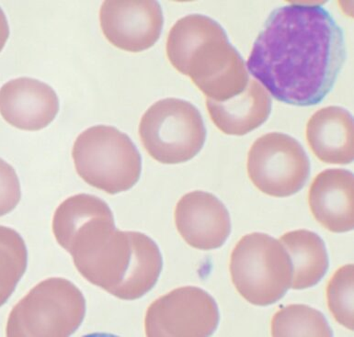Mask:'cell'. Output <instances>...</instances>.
I'll use <instances>...</instances> for the list:
<instances>
[{
	"mask_svg": "<svg viewBox=\"0 0 354 337\" xmlns=\"http://www.w3.org/2000/svg\"><path fill=\"white\" fill-rule=\"evenodd\" d=\"M142 144L158 162L174 165L196 157L205 146L202 114L187 100L164 99L145 113L139 124Z\"/></svg>",
	"mask_w": 354,
	"mask_h": 337,
	"instance_id": "obj_6",
	"label": "cell"
},
{
	"mask_svg": "<svg viewBox=\"0 0 354 337\" xmlns=\"http://www.w3.org/2000/svg\"><path fill=\"white\" fill-rule=\"evenodd\" d=\"M26 244L19 233L11 228L0 227V307L15 291L26 271Z\"/></svg>",
	"mask_w": 354,
	"mask_h": 337,
	"instance_id": "obj_19",
	"label": "cell"
},
{
	"mask_svg": "<svg viewBox=\"0 0 354 337\" xmlns=\"http://www.w3.org/2000/svg\"><path fill=\"white\" fill-rule=\"evenodd\" d=\"M247 169L259 191L269 196L286 198L304 188L310 175V162L305 149L294 137L270 133L252 144Z\"/></svg>",
	"mask_w": 354,
	"mask_h": 337,
	"instance_id": "obj_7",
	"label": "cell"
},
{
	"mask_svg": "<svg viewBox=\"0 0 354 337\" xmlns=\"http://www.w3.org/2000/svg\"><path fill=\"white\" fill-rule=\"evenodd\" d=\"M272 335L330 337L333 333L322 311L308 305H291L281 308L273 316Z\"/></svg>",
	"mask_w": 354,
	"mask_h": 337,
	"instance_id": "obj_18",
	"label": "cell"
},
{
	"mask_svg": "<svg viewBox=\"0 0 354 337\" xmlns=\"http://www.w3.org/2000/svg\"><path fill=\"white\" fill-rule=\"evenodd\" d=\"M281 243L287 247L292 260L291 288L305 289L316 286L330 264L322 238L311 231L297 230L281 236Z\"/></svg>",
	"mask_w": 354,
	"mask_h": 337,
	"instance_id": "obj_16",
	"label": "cell"
},
{
	"mask_svg": "<svg viewBox=\"0 0 354 337\" xmlns=\"http://www.w3.org/2000/svg\"><path fill=\"white\" fill-rule=\"evenodd\" d=\"M216 300L197 287H181L158 298L147 309L145 330L149 337H206L218 327Z\"/></svg>",
	"mask_w": 354,
	"mask_h": 337,
	"instance_id": "obj_8",
	"label": "cell"
},
{
	"mask_svg": "<svg viewBox=\"0 0 354 337\" xmlns=\"http://www.w3.org/2000/svg\"><path fill=\"white\" fill-rule=\"evenodd\" d=\"M230 274L236 291L247 302L273 305L291 288V258L280 241L266 233H250L231 253Z\"/></svg>",
	"mask_w": 354,
	"mask_h": 337,
	"instance_id": "obj_5",
	"label": "cell"
},
{
	"mask_svg": "<svg viewBox=\"0 0 354 337\" xmlns=\"http://www.w3.org/2000/svg\"><path fill=\"white\" fill-rule=\"evenodd\" d=\"M100 22L113 46L139 52L157 43L164 18L160 3L154 0H107L100 8Z\"/></svg>",
	"mask_w": 354,
	"mask_h": 337,
	"instance_id": "obj_10",
	"label": "cell"
},
{
	"mask_svg": "<svg viewBox=\"0 0 354 337\" xmlns=\"http://www.w3.org/2000/svg\"><path fill=\"white\" fill-rule=\"evenodd\" d=\"M306 140L322 162L348 165L353 161V118L346 108L328 106L320 108L306 125Z\"/></svg>",
	"mask_w": 354,
	"mask_h": 337,
	"instance_id": "obj_14",
	"label": "cell"
},
{
	"mask_svg": "<svg viewBox=\"0 0 354 337\" xmlns=\"http://www.w3.org/2000/svg\"><path fill=\"white\" fill-rule=\"evenodd\" d=\"M345 58L344 30L325 8L289 4L268 17L247 68L279 102L308 107L330 93Z\"/></svg>",
	"mask_w": 354,
	"mask_h": 337,
	"instance_id": "obj_1",
	"label": "cell"
},
{
	"mask_svg": "<svg viewBox=\"0 0 354 337\" xmlns=\"http://www.w3.org/2000/svg\"><path fill=\"white\" fill-rule=\"evenodd\" d=\"M353 174L342 168L327 169L314 178L308 202L315 219L333 233L354 227Z\"/></svg>",
	"mask_w": 354,
	"mask_h": 337,
	"instance_id": "obj_13",
	"label": "cell"
},
{
	"mask_svg": "<svg viewBox=\"0 0 354 337\" xmlns=\"http://www.w3.org/2000/svg\"><path fill=\"white\" fill-rule=\"evenodd\" d=\"M0 111L13 126L39 131L54 121L59 111V99L54 89L46 83L21 77L3 86Z\"/></svg>",
	"mask_w": 354,
	"mask_h": 337,
	"instance_id": "obj_12",
	"label": "cell"
},
{
	"mask_svg": "<svg viewBox=\"0 0 354 337\" xmlns=\"http://www.w3.org/2000/svg\"><path fill=\"white\" fill-rule=\"evenodd\" d=\"M21 200V185L12 166L0 160V216L10 213Z\"/></svg>",
	"mask_w": 354,
	"mask_h": 337,
	"instance_id": "obj_21",
	"label": "cell"
},
{
	"mask_svg": "<svg viewBox=\"0 0 354 337\" xmlns=\"http://www.w3.org/2000/svg\"><path fill=\"white\" fill-rule=\"evenodd\" d=\"M72 157L80 177L109 194L129 191L140 178V153L129 136L114 127L97 125L80 133Z\"/></svg>",
	"mask_w": 354,
	"mask_h": 337,
	"instance_id": "obj_3",
	"label": "cell"
},
{
	"mask_svg": "<svg viewBox=\"0 0 354 337\" xmlns=\"http://www.w3.org/2000/svg\"><path fill=\"white\" fill-rule=\"evenodd\" d=\"M212 122L228 135L242 136L257 129L269 118L272 99L264 86L250 79L246 89L225 102L206 99Z\"/></svg>",
	"mask_w": 354,
	"mask_h": 337,
	"instance_id": "obj_15",
	"label": "cell"
},
{
	"mask_svg": "<svg viewBox=\"0 0 354 337\" xmlns=\"http://www.w3.org/2000/svg\"><path fill=\"white\" fill-rule=\"evenodd\" d=\"M66 251L88 282L121 300H135L149 293L162 271L158 244L145 233L117 230L113 217L83 225Z\"/></svg>",
	"mask_w": 354,
	"mask_h": 337,
	"instance_id": "obj_2",
	"label": "cell"
},
{
	"mask_svg": "<svg viewBox=\"0 0 354 337\" xmlns=\"http://www.w3.org/2000/svg\"><path fill=\"white\" fill-rule=\"evenodd\" d=\"M174 217L178 233L194 249H217L230 238V213L224 203L209 192L184 195L177 203Z\"/></svg>",
	"mask_w": 354,
	"mask_h": 337,
	"instance_id": "obj_11",
	"label": "cell"
},
{
	"mask_svg": "<svg viewBox=\"0 0 354 337\" xmlns=\"http://www.w3.org/2000/svg\"><path fill=\"white\" fill-rule=\"evenodd\" d=\"M224 30L218 22L203 14H189L178 19L167 39L166 52L169 62L181 73L192 50Z\"/></svg>",
	"mask_w": 354,
	"mask_h": 337,
	"instance_id": "obj_17",
	"label": "cell"
},
{
	"mask_svg": "<svg viewBox=\"0 0 354 337\" xmlns=\"http://www.w3.org/2000/svg\"><path fill=\"white\" fill-rule=\"evenodd\" d=\"M86 300L82 291L63 278L41 281L12 309L7 336L68 337L84 320Z\"/></svg>",
	"mask_w": 354,
	"mask_h": 337,
	"instance_id": "obj_4",
	"label": "cell"
},
{
	"mask_svg": "<svg viewBox=\"0 0 354 337\" xmlns=\"http://www.w3.org/2000/svg\"><path fill=\"white\" fill-rule=\"evenodd\" d=\"M181 74L189 77L207 99L217 102L238 96L250 81L244 60L225 30L195 47Z\"/></svg>",
	"mask_w": 354,
	"mask_h": 337,
	"instance_id": "obj_9",
	"label": "cell"
},
{
	"mask_svg": "<svg viewBox=\"0 0 354 337\" xmlns=\"http://www.w3.org/2000/svg\"><path fill=\"white\" fill-rule=\"evenodd\" d=\"M353 272L352 264L342 267L328 281L327 302L336 321L351 331L354 329Z\"/></svg>",
	"mask_w": 354,
	"mask_h": 337,
	"instance_id": "obj_20",
	"label": "cell"
}]
</instances>
